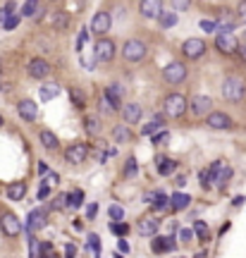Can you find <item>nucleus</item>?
<instances>
[{
	"instance_id": "0eeeda50",
	"label": "nucleus",
	"mask_w": 246,
	"mask_h": 258,
	"mask_svg": "<svg viewBox=\"0 0 246 258\" xmlns=\"http://www.w3.org/2000/svg\"><path fill=\"white\" fill-rule=\"evenodd\" d=\"M113 57H115V43L110 38H98V43H96V60L110 62Z\"/></svg>"
},
{
	"instance_id": "393cba45",
	"label": "nucleus",
	"mask_w": 246,
	"mask_h": 258,
	"mask_svg": "<svg viewBox=\"0 0 246 258\" xmlns=\"http://www.w3.org/2000/svg\"><path fill=\"white\" fill-rule=\"evenodd\" d=\"M24 194H26V184H22V182H17V184H12L7 189V196H10L12 201H22Z\"/></svg>"
},
{
	"instance_id": "2f4dec72",
	"label": "nucleus",
	"mask_w": 246,
	"mask_h": 258,
	"mask_svg": "<svg viewBox=\"0 0 246 258\" xmlns=\"http://www.w3.org/2000/svg\"><path fill=\"white\" fill-rule=\"evenodd\" d=\"M194 232H196V237L198 239H208V227H206V222H194Z\"/></svg>"
},
{
	"instance_id": "680f3d73",
	"label": "nucleus",
	"mask_w": 246,
	"mask_h": 258,
	"mask_svg": "<svg viewBox=\"0 0 246 258\" xmlns=\"http://www.w3.org/2000/svg\"><path fill=\"white\" fill-rule=\"evenodd\" d=\"M5 17H7V12H5V7H0V22H5Z\"/></svg>"
},
{
	"instance_id": "338daca9",
	"label": "nucleus",
	"mask_w": 246,
	"mask_h": 258,
	"mask_svg": "<svg viewBox=\"0 0 246 258\" xmlns=\"http://www.w3.org/2000/svg\"><path fill=\"white\" fill-rule=\"evenodd\" d=\"M115 258H122V256H115Z\"/></svg>"
},
{
	"instance_id": "bb28decb",
	"label": "nucleus",
	"mask_w": 246,
	"mask_h": 258,
	"mask_svg": "<svg viewBox=\"0 0 246 258\" xmlns=\"http://www.w3.org/2000/svg\"><path fill=\"white\" fill-rule=\"evenodd\" d=\"M160 127H163V117L158 115L153 122H148L146 127H141V136H153V134H155V131H158Z\"/></svg>"
},
{
	"instance_id": "864d4df0",
	"label": "nucleus",
	"mask_w": 246,
	"mask_h": 258,
	"mask_svg": "<svg viewBox=\"0 0 246 258\" xmlns=\"http://www.w3.org/2000/svg\"><path fill=\"white\" fill-rule=\"evenodd\" d=\"M117 246H120V251H122V254H129V244H127V239H120Z\"/></svg>"
},
{
	"instance_id": "ddd939ff",
	"label": "nucleus",
	"mask_w": 246,
	"mask_h": 258,
	"mask_svg": "<svg viewBox=\"0 0 246 258\" xmlns=\"http://www.w3.org/2000/svg\"><path fill=\"white\" fill-rule=\"evenodd\" d=\"M29 74H31L34 79H46V77L50 74V65H48L43 57H34V60L29 62Z\"/></svg>"
},
{
	"instance_id": "c03bdc74",
	"label": "nucleus",
	"mask_w": 246,
	"mask_h": 258,
	"mask_svg": "<svg viewBox=\"0 0 246 258\" xmlns=\"http://www.w3.org/2000/svg\"><path fill=\"white\" fill-rule=\"evenodd\" d=\"M89 246L94 249V254H98V249H100V241H98V234H89Z\"/></svg>"
},
{
	"instance_id": "c85d7f7f",
	"label": "nucleus",
	"mask_w": 246,
	"mask_h": 258,
	"mask_svg": "<svg viewBox=\"0 0 246 258\" xmlns=\"http://www.w3.org/2000/svg\"><path fill=\"white\" fill-rule=\"evenodd\" d=\"M84 129H86L91 136H96V134L100 131V122H98V117H86V122H84Z\"/></svg>"
},
{
	"instance_id": "4d7b16f0",
	"label": "nucleus",
	"mask_w": 246,
	"mask_h": 258,
	"mask_svg": "<svg viewBox=\"0 0 246 258\" xmlns=\"http://www.w3.org/2000/svg\"><path fill=\"white\" fill-rule=\"evenodd\" d=\"M96 210H98V206H96V203H91V206H89V210H86V215H89V218H94Z\"/></svg>"
},
{
	"instance_id": "aec40b11",
	"label": "nucleus",
	"mask_w": 246,
	"mask_h": 258,
	"mask_svg": "<svg viewBox=\"0 0 246 258\" xmlns=\"http://www.w3.org/2000/svg\"><path fill=\"white\" fill-rule=\"evenodd\" d=\"M50 24H53L55 31H65L70 26V12H55L53 19H50Z\"/></svg>"
},
{
	"instance_id": "69168bd1",
	"label": "nucleus",
	"mask_w": 246,
	"mask_h": 258,
	"mask_svg": "<svg viewBox=\"0 0 246 258\" xmlns=\"http://www.w3.org/2000/svg\"><path fill=\"white\" fill-rule=\"evenodd\" d=\"M0 127H2V115H0Z\"/></svg>"
},
{
	"instance_id": "e2e57ef3",
	"label": "nucleus",
	"mask_w": 246,
	"mask_h": 258,
	"mask_svg": "<svg viewBox=\"0 0 246 258\" xmlns=\"http://www.w3.org/2000/svg\"><path fill=\"white\" fill-rule=\"evenodd\" d=\"M239 10H242V17H246V2H242V5H239Z\"/></svg>"
},
{
	"instance_id": "6ab92c4d",
	"label": "nucleus",
	"mask_w": 246,
	"mask_h": 258,
	"mask_svg": "<svg viewBox=\"0 0 246 258\" xmlns=\"http://www.w3.org/2000/svg\"><path fill=\"white\" fill-rule=\"evenodd\" d=\"M38 139H41V144H43V148H48V151H55V148L60 146L57 136L53 134V131H48V129H43V131L38 134Z\"/></svg>"
},
{
	"instance_id": "c9c22d12",
	"label": "nucleus",
	"mask_w": 246,
	"mask_h": 258,
	"mask_svg": "<svg viewBox=\"0 0 246 258\" xmlns=\"http://www.w3.org/2000/svg\"><path fill=\"white\" fill-rule=\"evenodd\" d=\"M70 96H72V101H74L76 108H84V105H86V101H84V93L79 91V89H70Z\"/></svg>"
},
{
	"instance_id": "a19ab883",
	"label": "nucleus",
	"mask_w": 246,
	"mask_h": 258,
	"mask_svg": "<svg viewBox=\"0 0 246 258\" xmlns=\"http://www.w3.org/2000/svg\"><path fill=\"white\" fill-rule=\"evenodd\" d=\"M57 180H60V177H57L55 172H48V175H46V180H43V186H48V189H50V186L57 184Z\"/></svg>"
},
{
	"instance_id": "052dcab7",
	"label": "nucleus",
	"mask_w": 246,
	"mask_h": 258,
	"mask_svg": "<svg viewBox=\"0 0 246 258\" xmlns=\"http://www.w3.org/2000/svg\"><path fill=\"white\" fill-rule=\"evenodd\" d=\"M244 203H246L244 196H237V199H234V206H244Z\"/></svg>"
},
{
	"instance_id": "37998d69",
	"label": "nucleus",
	"mask_w": 246,
	"mask_h": 258,
	"mask_svg": "<svg viewBox=\"0 0 246 258\" xmlns=\"http://www.w3.org/2000/svg\"><path fill=\"white\" fill-rule=\"evenodd\" d=\"M153 251H155V254H163V251H165V239H160V237L153 239Z\"/></svg>"
},
{
	"instance_id": "09e8293b",
	"label": "nucleus",
	"mask_w": 246,
	"mask_h": 258,
	"mask_svg": "<svg viewBox=\"0 0 246 258\" xmlns=\"http://www.w3.org/2000/svg\"><path fill=\"white\" fill-rule=\"evenodd\" d=\"M168 139H170V134H168V131H160V134L153 136V144H163V141H168Z\"/></svg>"
},
{
	"instance_id": "3c124183",
	"label": "nucleus",
	"mask_w": 246,
	"mask_h": 258,
	"mask_svg": "<svg viewBox=\"0 0 246 258\" xmlns=\"http://www.w3.org/2000/svg\"><path fill=\"white\" fill-rule=\"evenodd\" d=\"M172 7H177V10H187V7H189V0H174Z\"/></svg>"
},
{
	"instance_id": "412c9836",
	"label": "nucleus",
	"mask_w": 246,
	"mask_h": 258,
	"mask_svg": "<svg viewBox=\"0 0 246 258\" xmlns=\"http://www.w3.org/2000/svg\"><path fill=\"white\" fill-rule=\"evenodd\" d=\"M189 203H191L189 194H174V196H170V208L172 210H184Z\"/></svg>"
},
{
	"instance_id": "8fccbe9b",
	"label": "nucleus",
	"mask_w": 246,
	"mask_h": 258,
	"mask_svg": "<svg viewBox=\"0 0 246 258\" xmlns=\"http://www.w3.org/2000/svg\"><path fill=\"white\" fill-rule=\"evenodd\" d=\"M201 29H203V31H213V29H215V22H208V19H201Z\"/></svg>"
},
{
	"instance_id": "6e6d98bb",
	"label": "nucleus",
	"mask_w": 246,
	"mask_h": 258,
	"mask_svg": "<svg viewBox=\"0 0 246 258\" xmlns=\"http://www.w3.org/2000/svg\"><path fill=\"white\" fill-rule=\"evenodd\" d=\"M48 194H50V189H48V186H41V189H38V199H46Z\"/></svg>"
},
{
	"instance_id": "79ce46f5",
	"label": "nucleus",
	"mask_w": 246,
	"mask_h": 258,
	"mask_svg": "<svg viewBox=\"0 0 246 258\" xmlns=\"http://www.w3.org/2000/svg\"><path fill=\"white\" fill-rule=\"evenodd\" d=\"M124 175H127V177H134V175H136V160H134V158H129V160H127Z\"/></svg>"
},
{
	"instance_id": "13d9d810",
	"label": "nucleus",
	"mask_w": 246,
	"mask_h": 258,
	"mask_svg": "<svg viewBox=\"0 0 246 258\" xmlns=\"http://www.w3.org/2000/svg\"><path fill=\"white\" fill-rule=\"evenodd\" d=\"M38 172H41V175H48V165H46V163H38Z\"/></svg>"
},
{
	"instance_id": "ea45409f",
	"label": "nucleus",
	"mask_w": 246,
	"mask_h": 258,
	"mask_svg": "<svg viewBox=\"0 0 246 258\" xmlns=\"http://www.w3.org/2000/svg\"><path fill=\"white\" fill-rule=\"evenodd\" d=\"M113 232L122 237V234H127V232H129V227H127L124 222H113Z\"/></svg>"
},
{
	"instance_id": "1a4fd4ad",
	"label": "nucleus",
	"mask_w": 246,
	"mask_h": 258,
	"mask_svg": "<svg viewBox=\"0 0 246 258\" xmlns=\"http://www.w3.org/2000/svg\"><path fill=\"white\" fill-rule=\"evenodd\" d=\"M215 48L220 53H225V55H232V53H237L239 43H237V38L232 36V34H218L215 36Z\"/></svg>"
},
{
	"instance_id": "473e14b6",
	"label": "nucleus",
	"mask_w": 246,
	"mask_h": 258,
	"mask_svg": "<svg viewBox=\"0 0 246 258\" xmlns=\"http://www.w3.org/2000/svg\"><path fill=\"white\" fill-rule=\"evenodd\" d=\"M129 127H124V125H120V127H115V139L117 141H129Z\"/></svg>"
},
{
	"instance_id": "f257e3e1",
	"label": "nucleus",
	"mask_w": 246,
	"mask_h": 258,
	"mask_svg": "<svg viewBox=\"0 0 246 258\" xmlns=\"http://www.w3.org/2000/svg\"><path fill=\"white\" fill-rule=\"evenodd\" d=\"M246 93V84L244 79H239V77H227L225 81H222V96L232 101V103H237V101H242Z\"/></svg>"
},
{
	"instance_id": "423d86ee",
	"label": "nucleus",
	"mask_w": 246,
	"mask_h": 258,
	"mask_svg": "<svg viewBox=\"0 0 246 258\" xmlns=\"http://www.w3.org/2000/svg\"><path fill=\"white\" fill-rule=\"evenodd\" d=\"M65 158H67V163H72V165H81V163L89 158V146H84V144H72V146L65 151Z\"/></svg>"
},
{
	"instance_id": "f8f14e48",
	"label": "nucleus",
	"mask_w": 246,
	"mask_h": 258,
	"mask_svg": "<svg viewBox=\"0 0 246 258\" xmlns=\"http://www.w3.org/2000/svg\"><path fill=\"white\" fill-rule=\"evenodd\" d=\"M187 108H189V110L194 112L196 117H201L203 112H208L210 108H213V101H210L208 96H194V98H191V103L187 105Z\"/></svg>"
},
{
	"instance_id": "5701e85b",
	"label": "nucleus",
	"mask_w": 246,
	"mask_h": 258,
	"mask_svg": "<svg viewBox=\"0 0 246 258\" xmlns=\"http://www.w3.org/2000/svg\"><path fill=\"white\" fill-rule=\"evenodd\" d=\"M229 177H232V167H229L227 163H225V165L220 167V172H218V175H215V177H213L210 182H213V184H218V186H222V184H225V182L229 180Z\"/></svg>"
},
{
	"instance_id": "6e6552de",
	"label": "nucleus",
	"mask_w": 246,
	"mask_h": 258,
	"mask_svg": "<svg viewBox=\"0 0 246 258\" xmlns=\"http://www.w3.org/2000/svg\"><path fill=\"white\" fill-rule=\"evenodd\" d=\"M0 227H2V232L7 234V237H17L19 232H22V222L15 213H5L2 218H0Z\"/></svg>"
},
{
	"instance_id": "72a5a7b5",
	"label": "nucleus",
	"mask_w": 246,
	"mask_h": 258,
	"mask_svg": "<svg viewBox=\"0 0 246 258\" xmlns=\"http://www.w3.org/2000/svg\"><path fill=\"white\" fill-rule=\"evenodd\" d=\"M153 208H155V210H165V208H170V196L158 194V199H155V203H153Z\"/></svg>"
},
{
	"instance_id": "bf43d9fd",
	"label": "nucleus",
	"mask_w": 246,
	"mask_h": 258,
	"mask_svg": "<svg viewBox=\"0 0 246 258\" xmlns=\"http://www.w3.org/2000/svg\"><path fill=\"white\" fill-rule=\"evenodd\" d=\"M237 53H239V57H242V60H246V46H242V48H237Z\"/></svg>"
},
{
	"instance_id": "49530a36",
	"label": "nucleus",
	"mask_w": 246,
	"mask_h": 258,
	"mask_svg": "<svg viewBox=\"0 0 246 258\" xmlns=\"http://www.w3.org/2000/svg\"><path fill=\"white\" fill-rule=\"evenodd\" d=\"M74 256H76V246L70 241V244L65 246V258H74Z\"/></svg>"
},
{
	"instance_id": "20e7f679",
	"label": "nucleus",
	"mask_w": 246,
	"mask_h": 258,
	"mask_svg": "<svg viewBox=\"0 0 246 258\" xmlns=\"http://www.w3.org/2000/svg\"><path fill=\"white\" fill-rule=\"evenodd\" d=\"M163 77H165V81H170V84H179V81L187 79V67H184L182 62H170V65L163 70Z\"/></svg>"
},
{
	"instance_id": "603ef678",
	"label": "nucleus",
	"mask_w": 246,
	"mask_h": 258,
	"mask_svg": "<svg viewBox=\"0 0 246 258\" xmlns=\"http://www.w3.org/2000/svg\"><path fill=\"white\" fill-rule=\"evenodd\" d=\"M158 194H160V191H148V194L144 196V201H146V203H155V199H158Z\"/></svg>"
},
{
	"instance_id": "4c0bfd02",
	"label": "nucleus",
	"mask_w": 246,
	"mask_h": 258,
	"mask_svg": "<svg viewBox=\"0 0 246 258\" xmlns=\"http://www.w3.org/2000/svg\"><path fill=\"white\" fill-rule=\"evenodd\" d=\"M65 206H67V194H60L53 199V210H62Z\"/></svg>"
},
{
	"instance_id": "58836bf2",
	"label": "nucleus",
	"mask_w": 246,
	"mask_h": 258,
	"mask_svg": "<svg viewBox=\"0 0 246 258\" xmlns=\"http://www.w3.org/2000/svg\"><path fill=\"white\" fill-rule=\"evenodd\" d=\"M108 213H110V218H113L115 222H120L122 218H124V210H122L120 206H110V210H108Z\"/></svg>"
},
{
	"instance_id": "b1692460",
	"label": "nucleus",
	"mask_w": 246,
	"mask_h": 258,
	"mask_svg": "<svg viewBox=\"0 0 246 258\" xmlns=\"http://www.w3.org/2000/svg\"><path fill=\"white\" fill-rule=\"evenodd\" d=\"M158 163H160L158 172H160L163 177H168V175H172V172L177 170V163H174V160H170V158H158Z\"/></svg>"
},
{
	"instance_id": "0e129e2a",
	"label": "nucleus",
	"mask_w": 246,
	"mask_h": 258,
	"mask_svg": "<svg viewBox=\"0 0 246 258\" xmlns=\"http://www.w3.org/2000/svg\"><path fill=\"white\" fill-rule=\"evenodd\" d=\"M242 46H246V31H244V36H242Z\"/></svg>"
},
{
	"instance_id": "f3484780",
	"label": "nucleus",
	"mask_w": 246,
	"mask_h": 258,
	"mask_svg": "<svg viewBox=\"0 0 246 258\" xmlns=\"http://www.w3.org/2000/svg\"><path fill=\"white\" fill-rule=\"evenodd\" d=\"M141 105L139 103H127L124 108H122V117H124V122L127 125H136L139 120H141Z\"/></svg>"
},
{
	"instance_id": "f03ea898",
	"label": "nucleus",
	"mask_w": 246,
	"mask_h": 258,
	"mask_svg": "<svg viewBox=\"0 0 246 258\" xmlns=\"http://www.w3.org/2000/svg\"><path fill=\"white\" fill-rule=\"evenodd\" d=\"M187 105H189V101H187L182 93H170V96L165 98V103H163L165 115H170V117H179V115H184Z\"/></svg>"
},
{
	"instance_id": "4be33fe9",
	"label": "nucleus",
	"mask_w": 246,
	"mask_h": 258,
	"mask_svg": "<svg viewBox=\"0 0 246 258\" xmlns=\"http://www.w3.org/2000/svg\"><path fill=\"white\" fill-rule=\"evenodd\" d=\"M158 227H160V222L155 220V218H144V220L139 222V232L141 234H155Z\"/></svg>"
},
{
	"instance_id": "a878e982",
	"label": "nucleus",
	"mask_w": 246,
	"mask_h": 258,
	"mask_svg": "<svg viewBox=\"0 0 246 258\" xmlns=\"http://www.w3.org/2000/svg\"><path fill=\"white\" fill-rule=\"evenodd\" d=\"M57 93H60V86H57V84H53V81L41 86V98H43V101H50V98H55Z\"/></svg>"
},
{
	"instance_id": "a211bd4d",
	"label": "nucleus",
	"mask_w": 246,
	"mask_h": 258,
	"mask_svg": "<svg viewBox=\"0 0 246 258\" xmlns=\"http://www.w3.org/2000/svg\"><path fill=\"white\" fill-rule=\"evenodd\" d=\"M139 10H141V15H144V17L153 19V17H158V15H160V2H158V0H144V2L139 5Z\"/></svg>"
},
{
	"instance_id": "c756f323",
	"label": "nucleus",
	"mask_w": 246,
	"mask_h": 258,
	"mask_svg": "<svg viewBox=\"0 0 246 258\" xmlns=\"http://www.w3.org/2000/svg\"><path fill=\"white\" fill-rule=\"evenodd\" d=\"M38 10H41L38 2H24V5H22V15H24V17H36Z\"/></svg>"
},
{
	"instance_id": "dca6fc26",
	"label": "nucleus",
	"mask_w": 246,
	"mask_h": 258,
	"mask_svg": "<svg viewBox=\"0 0 246 258\" xmlns=\"http://www.w3.org/2000/svg\"><path fill=\"white\" fill-rule=\"evenodd\" d=\"M206 125L213 129H232V120H229V115H225V112H210Z\"/></svg>"
},
{
	"instance_id": "e433bc0d",
	"label": "nucleus",
	"mask_w": 246,
	"mask_h": 258,
	"mask_svg": "<svg viewBox=\"0 0 246 258\" xmlns=\"http://www.w3.org/2000/svg\"><path fill=\"white\" fill-rule=\"evenodd\" d=\"M17 24H19L17 15H7V17H5V22H2V29H5V31H12Z\"/></svg>"
},
{
	"instance_id": "f704fd0d",
	"label": "nucleus",
	"mask_w": 246,
	"mask_h": 258,
	"mask_svg": "<svg viewBox=\"0 0 246 258\" xmlns=\"http://www.w3.org/2000/svg\"><path fill=\"white\" fill-rule=\"evenodd\" d=\"M67 201H70V206H72V208H79V206H81V201H84V194L76 189V191H72V194H67Z\"/></svg>"
},
{
	"instance_id": "7c9ffc66",
	"label": "nucleus",
	"mask_w": 246,
	"mask_h": 258,
	"mask_svg": "<svg viewBox=\"0 0 246 258\" xmlns=\"http://www.w3.org/2000/svg\"><path fill=\"white\" fill-rule=\"evenodd\" d=\"M38 256H41V258H57L55 251H53V244H50V241H43V244H41Z\"/></svg>"
},
{
	"instance_id": "39448f33",
	"label": "nucleus",
	"mask_w": 246,
	"mask_h": 258,
	"mask_svg": "<svg viewBox=\"0 0 246 258\" xmlns=\"http://www.w3.org/2000/svg\"><path fill=\"white\" fill-rule=\"evenodd\" d=\"M182 53L189 57V60H198V57L206 53V43L201 38H187L184 46H182Z\"/></svg>"
},
{
	"instance_id": "4468645a",
	"label": "nucleus",
	"mask_w": 246,
	"mask_h": 258,
	"mask_svg": "<svg viewBox=\"0 0 246 258\" xmlns=\"http://www.w3.org/2000/svg\"><path fill=\"white\" fill-rule=\"evenodd\" d=\"M17 110H19V117H22V120H26V122H34V120L38 117V108H36V103H34V101H29V98L19 101Z\"/></svg>"
},
{
	"instance_id": "cd10ccee",
	"label": "nucleus",
	"mask_w": 246,
	"mask_h": 258,
	"mask_svg": "<svg viewBox=\"0 0 246 258\" xmlns=\"http://www.w3.org/2000/svg\"><path fill=\"white\" fill-rule=\"evenodd\" d=\"M158 22H160L165 29H170V26L177 24V15H174V12H160V15H158Z\"/></svg>"
},
{
	"instance_id": "9d476101",
	"label": "nucleus",
	"mask_w": 246,
	"mask_h": 258,
	"mask_svg": "<svg viewBox=\"0 0 246 258\" xmlns=\"http://www.w3.org/2000/svg\"><path fill=\"white\" fill-rule=\"evenodd\" d=\"M103 101L108 103V108L110 110H120L122 108V89L120 86H105V91H103Z\"/></svg>"
},
{
	"instance_id": "de8ad7c7",
	"label": "nucleus",
	"mask_w": 246,
	"mask_h": 258,
	"mask_svg": "<svg viewBox=\"0 0 246 258\" xmlns=\"http://www.w3.org/2000/svg\"><path fill=\"white\" fill-rule=\"evenodd\" d=\"M191 237H194V232H191V230H184V227L179 230V239L184 241V244H187V241H191Z\"/></svg>"
},
{
	"instance_id": "7ed1b4c3",
	"label": "nucleus",
	"mask_w": 246,
	"mask_h": 258,
	"mask_svg": "<svg viewBox=\"0 0 246 258\" xmlns=\"http://www.w3.org/2000/svg\"><path fill=\"white\" fill-rule=\"evenodd\" d=\"M122 55H124V60H129V62H139L141 57L146 55V43L139 41V38H129L122 46Z\"/></svg>"
},
{
	"instance_id": "2eb2a0df",
	"label": "nucleus",
	"mask_w": 246,
	"mask_h": 258,
	"mask_svg": "<svg viewBox=\"0 0 246 258\" xmlns=\"http://www.w3.org/2000/svg\"><path fill=\"white\" fill-rule=\"evenodd\" d=\"M46 220H48V213H46L43 208L31 210V213H29V237H31V232L43 230V227H46Z\"/></svg>"
},
{
	"instance_id": "5fc2aeb1",
	"label": "nucleus",
	"mask_w": 246,
	"mask_h": 258,
	"mask_svg": "<svg viewBox=\"0 0 246 258\" xmlns=\"http://www.w3.org/2000/svg\"><path fill=\"white\" fill-rule=\"evenodd\" d=\"M81 65H84L86 70H94V60H89V57H81Z\"/></svg>"
},
{
	"instance_id": "a18cd8bd",
	"label": "nucleus",
	"mask_w": 246,
	"mask_h": 258,
	"mask_svg": "<svg viewBox=\"0 0 246 258\" xmlns=\"http://www.w3.org/2000/svg\"><path fill=\"white\" fill-rule=\"evenodd\" d=\"M198 180H201V186H208L210 184V172H208V170L198 172Z\"/></svg>"
},
{
	"instance_id": "9b49d317",
	"label": "nucleus",
	"mask_w": 246,
	"mask_h": 258,
	"mask_svg": "<svg viewBox=\"0 0 246 258\" xmlns=\"http://www.w3.org/2000/svg\"><path fill=\"white\" fill-rule=\"evenodd\" d=\"M110 24H113L110 12H96L94 22H91V31H94V34H98V36H103L105 31H110Z\"/></svg>"
}]
</instances>
